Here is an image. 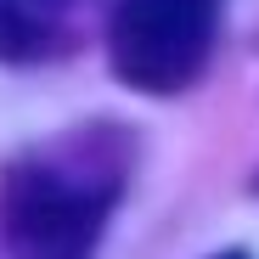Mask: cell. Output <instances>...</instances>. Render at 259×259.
<instances>
[{"instance_id": "cell-2", "label": "cell", "mask_w": 259, "mask_h": 259, "mask_svg": "<svg viewBox=\"0 0 259 259\" xmlns=\"http://www.w3.org/2000/svg\"><path fill=\"white\" fill-rule=\"evenodd\" d=\"M226 0H113L107 57L130 91L175 96L208 68Z\"/></svg>"}, {"instance_id": "cell-1", "label": "cell", "mask_w": 259, "mask_h": 259, "mask_svg": "<svg viewBox=\"0 0 259 259\" xmlns=\"http://www.w3.org/2000/svg\"><path fill=\"white\" fill-rule=\"evenodd\" d=\"M136 141L118 124H84L73 136L17 158L0 175V237L12 259H96L102 226L124 192Z\"/></svg>"}, {"instance_id": "cell-4", "label": "cell", "mask_w": 259, "mask_h": 259, "mask_svg": "<svg viewBox=\"0 0 259 259\" xmlns=\"http://www.w3.org/2000/svg\"><path fill=\"white\" fill-rule=\"evenodd\" d=\"M220 259H248V253H220Z\"/></svg>"}, {"instance_id": "cell-3", "label": "cell", "mask_w": 259, "mask_h": 259, "mask_svg": "<svg viewBox=\"0 0 259 259\" xmlns=\"http://www.w3.org/2000/svg\"><path fill=\"white\" fill-rule=\"evenodd\" d=\"M84 0H0V62H51L79 46Z\"/></svg>"}]
</instances>
